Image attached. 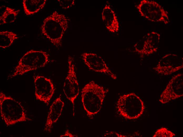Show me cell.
<instances>
[{"instance_id":"obj_13","label":"cell","mask_w":183,"mask_h":137,"mask_svg":"<svg viewBox=\"0 0 183 137\" xmlns=\"http://www.w3.org/2000/svg\"><path fill=\"white\" fill-rule=\"evenodd\" d=\"M64 105V102L60 96L57 98L50 105L47 118L44 130L50 133L53 125L61 115Z\"/></svg>"},{"instance_id":"obj_14","label":"cell","mask_w":183,"mask_h":137,"mask_svg":"<svg viewBox=\"0 0 183 137\" xmlns=\"http://www.w3.org/2000/svg\"><path fill=\"white\" fill-rule=\"evenodd\" d=\"M101 19L106 29L110 32L115 33L118 32L119 24L116 13L109 4L103 7L101 14Z\"/></svg>"},{"instance_id":"obj_10","label":"cell","mask_w":183,"mask_h":137,"mask_svg":"<svg viewBox=\"0 0 183 137\" xmlns=\"http://www.w3.org/2000/svg\"><path fill=\"white\" fill-rule=\"evenodd\" d=\"M183 67V58L170 53L163 57L153 69L159 74L167 76L179 71Z\"/></svg>"},{"instance_id":"obj_6","label":"cell","mask_w":183,"mask_h":137,"mask_svg":"<svg viewBox=\"0 0 183 137\" xmlns=\"http://www.w3.org/2000/svg\"><path fill=\"white\" fill-rule=\"evenodd\" d=\"M136 7L141 16L151 22H163L166 25L170 22L167 12L154 1L141 0Z\"/></svg>"},{"instance_id":"obj_18","label":"cell","mask_w":183,"mask_h":137,"mask_svg":"<svg viewBox=\"0 0 183 137\" xmlns=\"http://www.w3.org/2000/svg\"><path fill=\"white\" fill-rule=\"evenodd\" d=\"M175 134L165 127H162L157 129L153 136V137H173Z\"/></svg>"},{"instance_id":"obj_2","label":"cell","mask_w":183,"mask_h":137,"mask_svg":"<svg viewBox=\"0 0 183 137\" xmlns=\"http://www.w3.org/2000/svg\"><path fill=\"white\" fill-rule=\"evenodd\" d=\"M108 90L92 80L86 84L81 91L83 107L89 117L98 114L101 110Z\"/></svg>"},{"instance_id":"obj_1","label":"cell","mask_w":183,"mask_h":137,"mask_svg":"<svg viewBox=\"0 0 183 137\" xmlns=\"http://www.w3.org/2000/svg\"><path fill=\"white\" fill-rule=\"evenodd\" d=\"M70 21L65 15L55 11L44 20L40 28L41 32L55 47L58 48L62 46L63 38Z\"/></svg>"},{"instance_id":"obj_12","label":"cell","mask_w":183,"mask_h":137,"mask_svg":"<svg viewBox=\"0 0 183 137\" xmlns=\"http://www.w3.org/2000/svg\"><path fill=\"white\" fill-rule=\"evenodd\" d=\"M81 56L84 63L88 68L93 71L104 74L113 80L117 79L116 75L108 67L100 56L93 53L84 52Z\"/></svg>"},{"instance_id":"obj_8","label":"cell","mask_w":183,"mask_h":137,"mask_svg":"<svg viewBox=\"0 0 183 137\" xmlns=\"http://www.w3.org/2000/svg\"><path fill=\"white\" fill-rule=\"evenodd\" d=\"M34 94L36 99L48 105L55 91L54 85L50 79L44 76H33Z\"/></svg>"},{"instance_id":"obj_17","label":"cell","mask_w":183,"mask_h":137,"mask_svg":"<svg viewBox=\"0 0 183 137\" xmlns=\"http://www.w3.org/2000/svg\"><path fill=\"white\" fill-rule=\"evenodd\" d=\"M20 10H16L11 7H6L0 16V25L14 22L16 19Z\"/></svg>"},{"instance_id":"obj_19","label":"cell","mask_w":183,"mask_h":137,"mask_svg":"<svg viewBox=\"0 0 183 137\" xmlns=\"http://www.w3.org/2000/svg\"><path fill=\"white\" fill-rule=\"evenodd\" d=\"M60 6L63 9L70 8L73 6L75 3L74 0H58Z\"/></svg>"},{"instance_id":"obj_3","label":"cell","mask_w":183,"mask_h":137,"mask_svg":"<svg viewBox=\"0 0 183 137\" xmlns=\"http://www.w3.org/2000/svg\"><path fill=\"white\" fill-rule=\"evenodd\" d=\"M0 111L1 118L7 126L32 120L20 102L2 92H0Z\"/></svg>"},{"instance_id":"obj_4","label":"cell","mask_w":183,"mask_h":137,"mask_svg":"<svg viewBox=\"0 0 183 137\" xmlns=\"http://www.w3.org/2000/svg\"><path fill=\"white\" fill-rule=\"evenodd\" d=\"M49 60L48 54L42 50H30L21 58L12 77L21 76L44 67Z\"/></svg>"},{"instance_id":"obj_9","label":"cell","mask_w":183,"mask_h":137,"mask_svg":"<svg viewBox=\"0 0 183 137\" xmlns=\"http://www.w3.org/2000/svg\"><path fill=\"white\" fill-rule=\"evenodd\" d=\"M183 96V74L173 76L161 94L159 101L165 104Z\"/></svg>"},{"instance_id":"obj_20","label":"cell","mask_w":183,"mask_h":137,"mask_svg":"<svg viewBox=\"0 0 183 137\" xmlns=\"http://www.w3.org/2000/svg\"><path fill=\"white\" fill-rule=\"evenodd\" d=\"M60 137H75V136L73 135L68 130H67L64 134L60 135Z\"/></svg>"},{"instance_id":"obj_15","label":"cell","mask_w":183,"mask_h":137,"mask_svg":"<svg viewBox=\"0 0 183 137\" xmlns=\"http://www.w3.org/2000/svg\"><path fill=\"white\" fill-rule=\"evenodd\" d=\"M47 0H23V6L27 16L33 15L42 10L45 5Z\"/></svg>"},{"instance_id":"obj_16","label":"cell","mask_w":183,"mask_h":137,"mask_svg":"<svg viewBox=\"0 0 183 137\" xmlns=\"http://www.w3.org/2000/svg\"><path fill=\"white\" fill-rule=\"evenodd\" d=\"M18 37L17 35L10 31H0V47L3 49L9 47Z\"/></svg>"},{"instance_id":"obj_11","label":"cell","mask_w":183,"mask_h":137,"mask_svg":"<svg viewBox=\"0 0 183 137\" xmlns=\"http://www.w3.org/2000/svg\"><path fill=\"white\" fill-rule=\"evenodd\" d=\"M160 37V34L154 31L147 33L135 45V51L141 57L156 52Z\"/></svg>"},{"instance_id":"obj_7","label":"cell","mask_w":183,"mask_h":137,"mask_svg":"<svg viewBox=\"0 0 183 137\" xmlns=\"http://www.w3.org/2000/svg\"><path fill=\"white\" fill-rule=\"evenodd\" d=\"M68 70L64 80L63 89L66 97L74 106V101L79 93V86L75 71L73 58L68 59Z\"/></svg>"},{"instance_id":"obj_5","label":"cell","mask_w":183,"mask_h":137,"mask_svg":"<svg viewBox=\"0 0 183 137\" xmlns=\"http://www.w3.org/2000/svg\"><path fill=\"white\" fill-rule=\"evenodd\" d=\"M120 114L126 119H137L143 114L144 103L140 97L131 92L120 96L116 103Z\"/></svg>"}]
</instances>
